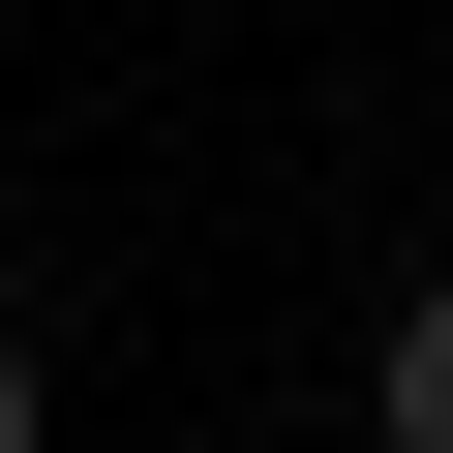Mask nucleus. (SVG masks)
<instances>
[{
  "label": "nucleus",
  "mask_w": 453,
  "mask_h": 453,
  "mask_svg": "<svg viewBox=\"0 0 453 453\" xmlns=\"http://www.w3.org/2000/svg\"><path fill=\"white\" fill-rule=\"evenodd\" d=\"M363 423H393V453H453V273L393 303V363H363Z\"/></svg>",
  "instance_id": "obj_1"
},
{
  "label": "nucleus",
  "mask_w": 453,
  "mask_h": 453,
  "mask_svg": "<svg viewBox=\"0 0 453 453\" xmlns=\"http://www.w3.org/2000/svg\"><path fill=\"white\" fill-rule=\"evenodd\" d=\"M0 453H61V393H31V333H0Z\"/></svg>",
  "instance_id": "obj_2"
}]
</instances>
